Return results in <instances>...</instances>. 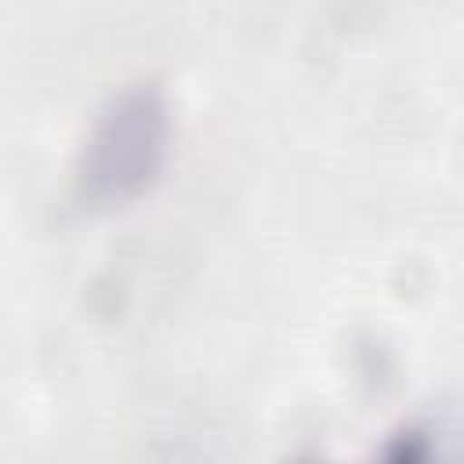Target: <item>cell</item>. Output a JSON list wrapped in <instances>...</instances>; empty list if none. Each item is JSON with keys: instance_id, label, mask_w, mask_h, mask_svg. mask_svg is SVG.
I'll return each mask as SVG.
<instances>
[{"instance_id": "cell-1", "label": "cell", "mask_w": 464, "mask_h": 464, "mask_svg": "<svg viewBox=\"0 0 464 464\" xmlns=\"http://www.w3.org/2000/svg\"><path fill=\"white\" fill-rule=\"evenodd\" d=\"M170 130V102L156 80L116 87L94 112L76 152V199L109 210L149 192L167 167Z\"/></svg>"}, {"instance_id": "cell-2", "label": "cell", "mask_w": 464, "mask_h": 464, "mask_svg": "<svg viewBox=\"0 0 464 464\" xmlns=\"http://www.w3.org/2000/svg\"><path fill=\"white\" fill-rule=\"evenodd\" d=\"M381 464H450L439 450V439L424 424H406L399 428L381 453Z\"/></svg>"}]
</instances>
